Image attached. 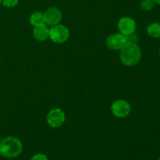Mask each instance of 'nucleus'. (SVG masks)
Instances as JSON below:
<instances>
[{"instance_id":"1","label":"nucleus","mask_w":160,"mask_h":160,"mask_svg":"<svg viewBox=\"0 0 160 160\" xmlns=\"http://www.w3.org/2000/svg\"><path fill=\"white\" fill-rule=\"evenodd\" d=\"M120 57L122 63L132 67L140 62L142 51L135 42L128 41L120 48Z\"/></svg>"},{"instance_id":"2","label":"nucleus","mask_w":160,"mask_h":160,"mask_svg":"<svg viewBox=\"0 0 160 160\" xmlns=\"http://www.w3.org/2000/svg\"><path fill=\"white\" fill-rule=\"evenodd\" d=\"M23 150L21 142L15 137H7L0 142V156L13 159L20 155Z\"/></svg>"},{"instance_id":"3","label":"nucleus","mask_w":160,"mask_h":160,"mask_svg":"<svg viewBox=\"0 0 160 160\" xmlns=\"http://www.w3.org/2000/svg\"><path fill=\"white\" fill-rule=\"evenodd\" d=\"M70 37L69 29L64 25L57 24L49 29V38L56 43H64Z\"/></svg>"},{"instance_id":"4","label":"nucleus","mask_w":160,"mask_h":160,"mask_svg":"<svg viewBox=\"0 0 160 160\" xmlns=\"http://www.w3.org/2000/svg\"><path fill=\"white\" fill-rule=\"evenodd\" d=\"M112 114L118 118H124L129 115L131 106L128 102L124 100H117L112 103L111 106Z\"/></svg>"},{"instance_id":"5","label":"nucleus","mask_w":160,"mask_h":160,"mask_svg":"<svg viewBox=\"0 0 160 160\" xmlns=\"http://www.w3.org/2000/svg\"><path fill=\"white\" fill-rule=\"evenodd\" d=\"M65 121V113L60 109H53L47 115L48 124L52 128H59Z\"/></svg>"},{"instance_id":"6","label":"nucleus","mask_w":160,"mask_h":160,"mask_svg":"<svg viewBox=\"0 0 160 160\" xmlns=\"http://www.w3.org/2000/svg\"><path fill=\"white\" fill-rule=\"evenodd\" d=\"M118 29L120 34L128 36L134 34L136 30V23L131 17H123L118 23Z\"/></svg>"},{"instance_id":"7","label":"nucleus","mask_w":160,"mask_h":160,"mask_svg":"<svg viewBox=\"0 0 160 160\" xmlns=\"http://www.w3.org/2000/svg\"><path fill=\"white\" fill-rule=\"evenodd\" d=\"M45 23L50 26L57 25L62 19V12L58 8L52 7L47 9L44 13Z\"/></svg>"},{"instance_id":"8","label":"nucleus","mask_w":160,"mask_h":160,"mask_svg":"<svg viewBox=\"0 0 160 160\" xmlns=\"http://www.w3.org/2000/svg\"><path fill=\"white\" fill-rule=\"evenodd\" d=\"M128 39L125 35L122 34H113L109 35L106 39V45L110 49L118 50L123 46Z\"/></svg>"},{"instance_id":"9","label":"nucleus","mask_w":160,"mask_h":160,"mask_svg":"<svg viewBox=\"0 0 160 160\" xmlns=\"http://www.w3.org/2000/svg\"><path fill=\"white\" fill-rule=\"evenodd\" d=\"M33 34L36 40L44 42L49 37V29L45 23H43L39 26L34 27Z\"/></svg>"},{"instance_id":"10","label":"nucleus","mask_w":160,"mask_h":160,"mask_svg":"<svg viewBox=\"0 0 160 160\" xmlns=\"http://www.w3.org/2000/svg\"><path fill=\"white\" fill-rule=\"evenodd\" d=\"M147 33L148 35L154 38H160V23H152L147 27Z\"/></svg>"},{"instance_id":"11","label":"nucleus","mask_w":160,"mask_h":160,"mask_svg":"<svg viewBox=\"0 0 160 160\" xmlns=\"http://www.w3.org/2000/svg\"><path fill=\"white\" fill-rule=\"evenodd\" d=\"M30 22L31 24L34 27L39 26L45 23V18H44V13L41 12H35L30 17Z\"/></svg>"},{"instance_id":"12","label":"nucleus","mask_w":160,"mask_h":160,"mask_svg":"<svg viewBox=\"0 0 160 160\" xmlns=\"http://www.w3.org/2000/svg\"><path fill=\"white\" fill-rule=\"evenodd\" d=\"M155 2L153 0H142L140 2V7L142 10L148 11L152 10L154 8Z\"/></svg>"},{"instance_id":"13","label":"nucleus","mask_w":160,"mask_h":160,"mask_svg":"<svg viewBox=\"0 0 160 160\" xmlns=\"http://www.w3.org/2000/svg\"><path fill=\"white\" fill-rule=\"evenodd\" d=\"M19 0H2V3L3 4V6L8 8H12L16 6Z\"/></svg>"},{"instance_id":"14","label":"nucleus","mask_w":160,"mask_h":160,"mask_svg":"<svg viewBox=\"0 0 160 160\" xmlns=\"http://www.w3.org/2000/svg\"><path fill=\"white\" fill-rule=\"evenodd\" d=\"M31 160H48V159L45 155L42 154V153H38V154L34 155L31 157Z\"/></svg>"},{"instance_id":"15","label":"nucleus","mask_w":160,"mask_h":160,"mask_svg":"<svg viewBox=\"0 0 160 160\" xmlns=\"http://www.w3.org/2000/svg\"><path fill=\"white\" fill-rule=\"evenodd\" d=\"M155 3H157V4H160V0H153Z\"/></svg>"},{"instance_id":"16","label":"nucleus","mask_w":160,"mask_h":160,"mask_svg":"<svg viewBox=\"0 0 160 160\" xmlns=\"http://www.w3.org/2000/svg\"><path fill=\"white\" fill-rule=\"evenodd\" d=\"M1 4H2V0H0V6H1Z\"/></svg>"},{"instance_id":"17","label":"nucleus","mask_w":160,"mask_h":160,"mask_svg":"<svg viewBox=\"0 0 160 160\" xmlns=\"http://www.w3.org/2000/svg\"><path fill=\"white\" fill-rule=\"evenodd\" d=\"M0 142H1V137H0Z\"/></svg>"},{"instance_id":"18","label":"nucleus","mask_w":160,"mask_h":160,"mask_svg":"<svg viewBox=\"0 0 160 160\" xmlns=\"http://www.w3.org/2000/svg\"><path fill=\"white\" fill-rule=\"evenodd\" d=\"M159 56H160V49H159Z\"/></svg>"},{"instance_id":"19","label":"nucleus","mask_w":160,"mask_h":160,"mask_svg":"<svg viewBox=\"0 0 160 160\" xmlns=\"http://www.w3.org/2000/svg\"><path fill=\"white\" fill-rule=\"evenodd\" d=\"M158 160H160V158H159V159H158Z\"/></svg>"}]
</instances>
